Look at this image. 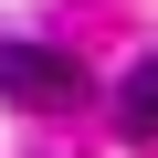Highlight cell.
<instances>
[{
  "instance_id": "1",
  "label": "cell",
  "mask_w": 158,
  "mask_h": 158,
  "mask_svg": "<svg viewBox=\"0 0 158 158\" xmlns=\"http://www.w3.org/2000/svg\"><path fill=\"white\" fill-rule=\"evenodd\" d=\"M0 106H21V116H74V106H85V63L53 53V42H0Z\"/></svg>"
},
{
  "instance_id": "2",
  "label": "cell",
  "mask_w": 158,
  "mask_h": 158,
  "mask_svg": "<svg viewBox=\"0 0 158 158\" xmlns=\"http://www.w3.org/2000/svg\"><path fill=\"white\" fill-rule=\"evenodd\" d=\"M116 137H158V53L127 63V85H116Z\"/></svg>"
}]
</instances>
